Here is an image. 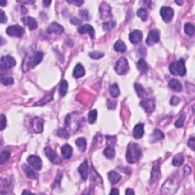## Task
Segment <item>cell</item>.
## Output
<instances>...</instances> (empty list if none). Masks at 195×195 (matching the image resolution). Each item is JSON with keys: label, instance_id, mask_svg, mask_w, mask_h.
Here are the masks:
<instances>
[{"label": "cell", "instance_id": "d6a6232c", "mask_svg": "<svg viewBox=\"0 0 195 195\" xmlns=\"http://www.w3.org/2000/svg\"><path fill=\"white\" fill-rule=\"evenodd\" d=\"M104 155L107 159H113L115 156V150H114V146H107V147L104 150Z\"/></svg>", "mask_w": 195, "mask_h": 195}, {"label": "cell", "instance_id": "ffe728a7", "mask_svg": "<svg viewBox=\"0 0 195 195\" xmlns=\"http://www.w3.org/2000/svg\"><path fill=\"white\" fill-rule=\"evenodd\" d=\"M78 170L79 172L80 173V175H81L82 179H83L84 181H85V180L87 179V177H88V165L86 160L84 161V162L80 165Z\"/></svg>", "mask_w": 195, "mask_h": 195}, {"label": "cell", "instance_id": "8fae6325", "mask_svg": "<svg viewBox=\"0 0 195 195\" xmlns=\"http://www.w3.org/2000/svg\"><path fill=\"white\" fill-rule=\"evenodd\" d=\"M159 41V33L157 30H151L146 40V43L149 46L154 45Z\"/></svg>", "mask_w": 195, "mask_h": 195}, {"label": "cell", "instance_id": "9f6ffc18", "mask_svg": "<svg viewBox=\"0 0 195 195\" xmlns=\"http://www.w3.org/2000/svg\"><path fill=\"white\" fill-rule=\"evenodd\" d=\"M126 194H135V192H134V191H133L132 189H130V188H127V190H126V192H125Z\"/></svg>", "mask_w": 195, "mask_h": 195}, {"label": "cell", "instance_id": "1f68e13d", "mask_svg": "<svg viewBox=\"0 0 195 195\" xmlns=\"http://www.w3.org/2000/svg\"><path fill=\"white\" fill-rule=\"evenodd\" d=\"M134 88H135L136 92H137V95L140 98H143L146 95V92L144 89L143 87L142 86V85H140L139 83H134Z\"/></svg>", "mask_w": 195, "mask_h": 195}, {"label": "cell", "instance_id": "836d02e7", "mask_svg": "<svg viewBox=\"0 0 195 195\" xmlns=\"http://www.w3.org/2000/svg\"><path fill=\"white\" fill-rule=\"evenodd\" d=\"M137 69L143 73H146L148 71V65L143 59H140L137 64Z\"/></svg>", "mask_w": 195, "mask_h": 195}, {"label": "cell", "instance_id": "f546056e", "mask_svg": "<svg viewBox=\"0 0 195 195\" xmlns=\"http://www.w3.org/2000/svg\"><path fill=\"white\" fill-rule=\"evenodd\" d=\"M109 92H110V94L111 95V96L114 98H117L120 94V89H119V87L117 83H114L111 85H110V87H109Z\"/></svg>", "mask_w": 195, "mask_h": 195}, {"label": "cell", "instance_id": "6f0895ef", "mask_svg": "<svg viewBox=\"0 0 195 195\" xmlns=\"http://www.w3.org/2000/svg\"><path fill=\"white\" fill-rule=\"evenodd\" d=\"M111 194H119V191L117 189V188H112L111 191L110 192Z\"/></svg>", "mask_w": 195, "mask_h": 195}, {"label": "cell", "instance_id": "ab89813d", "mask_svg": "<svg viewBox=\"0 0 195 195\" xmlns=\"http://www.w3.org/2000/svg\"><path fill=\"white\" fill-rule=\"evenodd\" d=\"M10 157V152L8 151H3L0 156V164L3 165L8 160Z\"/></svg>", "mask_w": 195, "mask_h": 195}, {"label": "cell", "instance_id": "484cf974", "mask_svg": "<svg viewBox=\"0 0 195 195\" xmlns=\"http://www.w3.org/2000/svg\"><path fill=\"white\" fill-rule=\"evenodd\" d=\"M22 169L24 170L25 175L28 178L31 179H37V174L34 172V171H33L28 165L24 164L22 166Z\"/></svg>", "mask_w": 195, "mask_h": 195}, {"label": "cell", "instance_id": "60d3db41", "mask_svg": "<svg viewBox=\"0 0 195 195\" xmlns=\"http://www.w3.org/2000/svg\"><path fill=\"white\" fill-rule=\"evenodd\" d=\"M116 22L114 21H107V22L103 23V29L105 30V31H111V29L115 27Z\"/></svg>", "mask_w": 195, "mask_h": 195}, {"label": "cell", "instance_id": "8d00e7d4", "mask_svg": "<svg viewBox=\"0 0 195 195\" xmlns=\"http://www.w3.org/2000/svg\"><path fill=\"white\" fill-rule=\"evenodd\" d=\"M67 90H68V82L66 81V80H63L60 85V95H62V96L66 95V94L67 93Z\"/></svg>", "mask_w": 195, "mask_h": 195}, {"label": "cell", "instance_id": "816d5d0a", "mask_svg": "<svg viewBox=\"0 0 195 195\" xmlns=\"http://www.w3.org/2000/svg\"><path fill=\"white\" fill-rule=\"evenodd\" d=\"M72 24L75 25H79L82 23V21L79 19V18H73L71 20H70Z\"/></svg>", "mask_w": 195, "mask_h": 195}, {"label": "cell", "instance_id": "91938a15", "mask_svg": "<svg viewBox=\"0 0 195 195\" xmlns=\"http://www.w3.org/2000/svg\"><path fill=\"white\" fill-rule=\"evenodd\" d=\"M7 4V2L6 1H0V5H1V6H4L5 5Z\"/></svg>", "mask_w": 195, "mask_h": 195}, {"label": "cell", "instance_id": "44dd1931", "mask_svg": "<svg viewBox=\"0 0 195 195\" xmlns=\"http://www.w3.org/2000/svg\"><path fill=\"white\" fill-rule=\"evenodd\" d=\"M22 21L25 25H27L31 31H34V30L38 28V22L36 20L32 17H28V18H24L22 19Z\"/></svg>", "mask_w": 195, "mask_h": 195}, {"label": "cell", "instance_id": "2e32d148", "mask_svg": "<svg viewBox=\"0 0 195 195\" xmlns=\"http://www.w3.org/2000/svg\"><path fill=\"white\" fill-rule=\"evenodd\" d=\"M63 31L64 29H63V26L57 22L51 23L47 29L48 34H61Z\"/></svg>", "mask_w": 195, "mask_h": 195}, {"label": "cell", "instance_id": "e575fe53", "mask_svg": "<svg viewBox=\"0 0 195 195\" xmlns=\"http://www.w3.org/2000/svg\"><path fill=\"white\" fill-rule=\"evenodd\" d=\"M184 162V156L181 154H179L173 158L172 165L174 166H181Z\"/></svg>", "mask_w": 195, "mask_h": 195}, {"label": "cell", "instance_id": "277c9868", "mask_svg": "<svg viewBox=\"0 0 195 195\" xmlns=\"http://www.w3.org/2000/svg\"><path fill=\"white\" fill-rule=\"evenodd\" d=\"M129 63L127 62V60L124 57H121L116 63L114 66L116 73L118 75H124L129 70Z\"/></svg>", "mask_w": 195, "mask_h": 195}, {"label": "cell", "instance_id": "d4e9b609", "mask_svg": "<svg viewBox=\"0 0 195 195\" xmlns=\"http://www.w3.org/2000/svg\"><path fill=\"white\" fill-rule=\"evenodd\" d=\"M169 86L171 89L175 91V92H181L182 90V85L180 83V82L175 79H172L169 81Z\"/></svg>", "mask_w": 195, "mask_h": 195}, {"label": "cell", "instance_id": "f35d334b", "mask_svg": "<svg viewBox=\"0 0 195 195\" xmlns=\"http://www.w3.org/2000/svg\"><path fill=\"white\" fill-rule=\"evenodd\" d=\"M97 116H98V111L97 110L94 109V110H92L88 114V122L90 124H94L95 122L97 119Z\"/></svg>", "mask_w": 195, "mask_h": 195}, {"label": "cell", "instance_id": "d6986e66", "mask_svg": "<svg viewBox=\"0 0 195 195\" xmlns=\"http://www.w3.org/2000/svg\"><path fill=\"white\" fill-rule=\"evenodd\" d=\"M144 135L143 124H137L133 130V136L135 139H140Z\"/></svg>", "mask_w": 195, "mask_h": 195}, {"label": "cell", "instance_id": "5bb4252c", "mask_svg": "<svg viewBox=\"0 0 195 195\" xmlns=\"http://www.w3.org/2000/svg\"><path fill=\"white\" fill-rule=\"evenodd\" d=\"M32 127L34 133H41L43 130V120L40 117H34L31 122Z\"/></svg>", "mask_w": 195, "mask_h": 195}, {"label": "cell", "instance_id": "4316f807", "mask_svg": "<svg viewBox=\"0 0 195 195\" xmlns=\"http://www.w3.org/2000/svg\"><path fill=\"white\" fill-rule=\"evenodd\" d=\"M164 137H165V136L162 131L159 130H155L153 134H152V136H151L150 140L152 143H155V142H157V141H159V140H161V139H164Z\"/></svg>", "mask_w": 195, "mask_h": 195}, {"label": "cell", "instance_id": "681fc988", "mask_svg": "<svg viewBox=\"0 0 195 195\" xmlns=\"http://www.w3.org/2000/svg\"><path fill=\"white\" fill-rule=\"evenodd\" d=\"M6 127V117L4 114L1 115V130H3Z\"/></svg>", "mask_w": 195, "mask_h": 195}, {"label": "cell", "instance_id": "680465c9", "mask_svg": "<svg viewBox=\"0 0 195 195\" xmlns=\"http://www.w3.org/2000/svg\"><path fill=\"white\" fill-rule=\"evenodd\" d=\"M51 3V1H43V4L45 7H48Z\"/></svg>", "mask_w": 195, "mask_h": 195}, {"label": "cell", "instance_id": "e0dca14e", "mask_svg": "<svg viewBox=\"0 0 195 195\" xmlns=\"http://www.w3.org/2000/svg\"><path fill=\"white\" fill-rule=\"evenodd\" d=\"M129 39L134 44H137L143 39V34L139 30H134L129 35Z\"/></svg>", "mask_w": 195, "mask_h": 195}, {"label": "cell", "instance_id": "f6af8a7d", "mask_svg": "<svg viewBox=\"0 0 195 195\" xmlns=\"http://www.w3.org/2000/svg\"><path fill=\"white\" fill-rule=\"evenodd\" d=\"M104 55H105V53L99 51H93L89 53V57L92 59H94V60H98V59L102 58V57H104Z\"/></svg>", "mask_w": 195, "mask_h": 195}, {"label": "cell", "instance_id": "7dc6e473", "mask_svg": "<svg viewBox=\"0 0 195 195\" xmlns=\"http://www.w3.org/2000/svg\"><path fill=\"white\" fill-rule=\"evenodd\" d=\"M180 102H181V100H180V98L179 97L177 96H173L172 98H171V99L170 100V104L171 105H178L180 103Z\"/></svg>", "mask_w": 195, "mask_h": 195}, {"label": "cell", "instance_id": "7a4b0ae2", "mask_svg": "<svg viewBox=\"0 0 195 195\" xmlns=\"http://www.w3.org/2000/svg\"><path fill=\"white\" fill-rule=\"evenodd\" d=\"M169 70L171 73L175 75H180L183 76L186 73L185 61L183 59H180L179 60L172 62L169 66Z\"/></svg>", "mask_w": 195, "mask_h": 195}, {"label": "cell", "instance_id": "f5cc1de1", "mask_svg": "<svg viewBox=\"0 0 195 195\" xmlns=\"http://www.w3.org/2000/svg\"><path fill=\"white\" fill-rule=\"evenodd\" d=\"M62 179V173H59L57 176V179L54 181V184H60V180Z\"/></svg>", "mask_w": 195, "mask_h": 195}, {"label": "cell", "instance_id": "3957f363", "mask_svg": "<svg viewBox=\"0 0 195 195\" xmlns=\"http://www.w3.org/2000/svg\"><path fill=\"white\" fill-rule=\"evenodd\" d=\"M179 188V182L174 179H169L163 184L162 189V194H174Z\"/></svg>", "mask_w": 195, "mask_h": 195}, {"label": "cell", "instance_id": "4dcf8cb0", "mask_svg": "<svg viewBox=\"0 0 195 195\" xmlns=\"http://www.w3.org/2000/svg\"><path fill=\"white\" fill-rule=\"evenodd\" d=\"M75 144L78 146L79 149L81 152H85V149H86V146H87V143H86V139L83 137H81V138L77 139V140L75 141Z\"/></svg>", "mask_w": 195, "mask_h": 195}, {"label": "cell", "instance_id": "c3c4849f", "mask_svg": "<svg viewBox=\"0 0 195 195\" xmlns=\"http://www.w3.org/2000/svg\"><path fill=\"white\" fill-rule=\"evenodd\" d=\"M188 147L191 148L193 151L194 150V146H195L194 137H191V138L189 139V140H188Z\"/></svg>", "mask_w": 195, "mask_h": 195}, {"label": "cell", "instance_id": "4fadbf2b", "mask_svg": "<svg viewBox=\"0 0 195 195\" xmlns=\"http://www.w3.org/2000/svg\"><path fill=\"white\" fill-rule=\"evenodd\" d=\"M161 176V172H160V166H159V163L158 162H155L153 165V167L152 169V172H151V178L149 182L152 184V183L156 182V181L159 179Z\"/></svg>", "mask_w": 195, "mask_h": 195}, {"label": "cell", "instance_id": "94428289", "mask_svg": "<svg viewBox=\"0 0 195 195\" xmlns=\"http://www.w3.org/2000/svg\"><path fill=\"white\" fill-rule=\"evenodd\" d=\"M33 194L31 191H26V190H25L24 191L22 192V194Z\"/></svg>", "mask_w": 195, "mask_h": 195}, {"label": "cell", "instance_id": "7bdbcfd3", "mask_svg": "<svg viewBox=\"0 0 195 195\" xmlns=\"http://www.w3.org/2000/svg\"><path fill=\"white\" fill-rule=\"evenodd\" d=\"M57 135H58L60 137H62V138H65V139H68L69 137H70L68 131H67L66 129H64V128L59 129L58 131H57Z\"/></svg>", "mask_w": 195, "mask_h": 195}, {"label": "cell", "instance_id": "ac0fdd59", "mask_svg": "<svg viewBox=\"0 0 195 195\" xmlns=\"http://www.w3.org/2000/svg\"><path fill=\"white\" fill-rule=\"evenodd\" d=\"M100 14L102 19H107L110 16H111V7L106 2H103L100 6Z\"/></svg>", "mask_w": 195, "mask_h": 195}, {"label": "cell", "instance_id": "db71d44e", "mask_svg": "<svg viewBox=\"0 0 195 195\" xmlns=\"http://www.w3.org/2000/svg\"><path fill=\"white\" fill-rule=\"evenodd\" d=\"M68 2L76 5L77 6H81L82 3H83V1H79V0H77V1H68Z\"/></svg>", "mask_w": 195, "mask_h": 195}, {"label": "cell", "instance_id": "ee69618b", "mask_svg": "<svg viewBox=\"0 0 195 195\" xmlns=\"http://www.w3.org/2000/svg\"><path fill=\"white\" fill-rule=\"evenodd\" d=\"M1 82L4 85H11L14 83V79L12 77H2Z\"/></svg>", "mask_w": 195, "mask_h": 195}, {"label": "cell", "instance_id": "30bf717a", "mask_svg": "<svg viewBox=\"0 0 195 195\" xmlns=\"http://www.w3.org/2000/svg\"><path fill=\"white\" fill-rule=\"evenodd\" d=\"M139 105L147 113H151V112L153 111L155 109V101L152 98L141 101Z\"/></svg>", "mask_w": 195, "mask_h": 195}, {"label": "cell", "instance_id": "ba28073f", "mask_svg": "<svg viewBox=\"0 0 195 195\" xmlns=\"http://www.w3.org/2000/svg\"><path fill=\"white\" fill-rule=\"evenodd\" d=\"M44 152L45 154H46L47 157L51 161L53 164H57V165H60L62 163V160L60 159V158L59 157L58 155L56 153L54 150L53 149H51L50 147H46L44 149Z\"/></svg>", "mask_w": 195, "mask_h": 195}, {"label": "cell", "instance_id": "b9f144b4", "mask_svg": "<svg viewBox=\"0 0 195 195\" xmlns=\"http://www.w3.org/2000/svg\"><path fill=\"white\" fill-rule=\"evenodd\" d=\"M185 114H181V116L179 117V118L177 120H176L175 124V126L176 127H178V128H180V127H182L183 125H184V120H185Z\"/></svg>", "mask_w": 195, "mask_h": 195}, {"label": "cell", "instance_id": "603a6c76", "mask_svg": "<svg viewBox=\"0 0 195 195\" xmlns=\"http://www.w3.org/2000/svg\"><path fill=\"white\" fill-rule=\"evenodd\" d=\"M85 74V70L84 69L83 66L80 63L77 64L75 66L73 70V76L75 77V79H79V78H81V77L84 76Z\"/></svg>", "mask_w": 195, "mask_h": 195}, {"label": "cell", "instance_id": "bcb514c9", "mask_svg": "<svg viewBox=\"0 0 195 195\" xmlns=\"http://www.w3.org/2000/svg\"><path fill=\"white\" fill-rule=\"evenodd\" d=\"M79 15L81 18L84 20H89V16H88V12L86 10H80Z\"/></svg>", "mask_w": 195, "mask_h": 195}, {"label": "cell", "instance_id": "11a10c76", "mask_svg": "<svg viewBox=\"0 0 195 195\" xmlns=\"http://www.w3.org/2000/svg\"><path fill=\"white\" fill-rule=\"evenodd\" d=\"M111 105H114V107H116L117 104H116L115 102H113V101H108V102H107V107H108V108L111 109Z\"/></svg>", "mask_w": 195, "mask_h": 195}, {"label": "cell", "instance_id": "5b68a950", "mask_svg": "<svg viewBox=\"0 0 195 195\" xmlns=\"http://www.w3.org/2000/svg\"><path fill=\"white\" fill-rule=\"evenodd\" d=\"M16 65V61L14 57L11 56H4L1 58L0 61V69L1 70H6L12 68Z\"/></svg>", "mask_w": 195, "mask_h": 195}, {"label": "cell", "instance_id": "7402d4cb", "mask_svg": "<svg viewBox=\"0 0 195 195\" xmlns=\"http://www.w3.org/2000/svg\"><path fill=\"white\" fill-rule=\"evenodd\" d=\"M61 152L65 159H70L72 157V156H73V148H72L71 146L69 145V144H65V145L62 146Z\"/></svg>", "mask_w": 195, "mask_h": 195}, {"label": "cell", "instance_id": "f907efd6", "mask_svg": "<svg viewBox=\"0 0 195 195\" xmlns=\"http://www.w3.org/2000/svg\"><path fill=\"white\" fill-rule=\"evenodd\" d=\"M0 12H1V18H0L1 23L2 24H3V23H6V21H7V17L6 16V15H5V12L2 11V10H1V11H0Z\"/></svg>", "mask_w": 195, "mask_h": 195}, {"label": "cell", "instance_id": "6125c7cd", "mask_svg": "<svg viewBox=\"0 0 195 195\" xmlns=\"http://www.w3.org/2000/svg\"><path fill=\"white\" fill-rule=\"evenodd\" d=\"M175 3H176V4H179V5H180V6H181V5L183 4V1H181V2L175 1Z\"/></svg>", "mask_w": 195, "mask_h": 195}, {"label": "cell", "instance_id": "52a82bcc", "mask_svg": "<svg viewBox=\"0 0 195 195\" xmlns=\"http://www.w3.org/2000/svg\"><path fill=\"white\" fill-rule=\"evenodd\" d=\"M43 58V53L41 51H38L34 54V56L28 60V63H27V66L28 69L34 68L37 65L39 64L41 62V60Z\"/></svg>", "mask_w": 195, "mask_h": 195}, {"label": "cell", "instance_id": "7c38bea8", "mask_svg": "<svg viewBox=\"0 0 195 195\" xmlns=\"http://www.w3.org/2000/svg\"><path fill=\"white\" fill-rule=\"evenodd\" d=\"M28 162L31 165V166L36 170H41L42 168V161L40 159L39 156H34V155H31V156H28Z\"/></svg>", "mask_w": 195, "mask_h": 195}, {"label": "cell", "instance_id": "74e56055", "mask_svg": "<svg viewBox=\"0 0 195 195\" xmlns=\"http://www.w3.org/2000/svg\"><path fill=\"white\" fill-rule=\"evenodd\" d=\"M184 31H185V33L187 34L188 35H189V36L193 35L194 33V25L191 24V23H186V24L184 25Z\"/></svg>", "mask_w": 195, "mask_h": 195}, {"label": "cell", "instance_id": "f1b7e54d", "mask_svg": "<svg viewBox=\"0 0 195 195\" xmlns=\"http://www.w3.org/2000/svg\"><path fill=\"white\" fill-rule=\"evenodd\" d=\"M53 92H50V93H48V95H45V97L43 98L41 100H40L39 102H37L35 105H46V104H48V102H51V101L53 100Z\"/></svg>", "mask_w": 195, "mask_h": 195}, {"label": "cell", "instance_id": "8992f818", "mask_svg": "<svg viewBox=\"0 0 195 195\" xmlns=\"http://www.w3.org/2000/svg\"><path fill=\"white\" fill-rule=\"evenodd\" d=\"M25 33V29L21 26L18 25H15L12 26H9L6 28V34L11 37H16L20 38Z\"/></svg>", "mask_w": 195, "mask_h": 195}, {"label": "cell", "instance_id": "6da1fadb", "mask_svg": "<svg viewBox=\"0 0 195 195\" xmlns=\"http://www.w3.org/2000/svg\"><path fill=\"white\" fill-rule=\"evenodd\" d=\"M141 156H142V149L140 146L135 143H129L127 149V154H126L127 162L130 164L137 163L140 159Z\"/></svg>", "mask_w": 195, "mask_h": 195}, {"label": "cell", "instance_id": "9c48e42d", "mask_svg": "<svg viewBox=\"0 0 195 195\" xmlns=\"http://www.w3.org/2000/svg\"><path fill=\"white\" fill-rule=\"evenodd\" d=\"M160 15L166 22H169L174 16V10L169 6H164L160 9Z\"/></svg>", "mask_w": 195, "mask_h": 195}, {"label": "cell", "instance_id": "9a60e30c", "mask_svg": "<svg viewBox=\"0 0 195 195\" xmlns=\"http://www.w3.org/2000/svg\"><path fill=\"white\" fill-rule=\"evenodd\" d=\"M78 32L80 34L88 33L92 39H94V38H95V30H94L93 27L91 26V25L88 24L80 25V26L78 28Z\"/></svg>", "mask_w": 195, "mask_h": 195}, {"label": "cell", "instance_id": "83f0119b", "mask_svg": "<svg viewBox=\"0 0 195 195\" xmlns=\"http://www.w3.org/2000/svg\"><path fill=\"white\" fill-rule=\"evenodd\" d=\"M114 48L115 51L120 52V53H124V52L127 50V46L124 43V42L120 41V40H119V41H117L114 43Z\"/></svg>", "mask_w": 195, "mask_h": 195}, {"label": "cell", "instance_id": "cb8c5ba5", "mask_svg": "<svg viewBox=\"0 0 195 195\" xmlns=\"http://www.w3.org/2000/svg\"><path fill=\"white\" fill-rule=\"evenodd\" d=\"M107 175H108V179L110 180L111 183L112 184H117V183H118L122 179L121 175H120L119 173L114 171H111L110 172H108Z\"/></svg>", "mask_w": 195, "mask_h": 195}, {"label": "cell", "instance_id": "d590c367", "mask_svg": "<svg viewBox=\"0 0 195 195\" xmlns=\"http://www.w3.org/2000/svg\"><path fill=\"white\" fill-rule=\"evenodd\" d=\"M137 16L141 18L143 21H145L148 18V11L146 8H139L137 10Z\"/></svg>", "mask_w": 195, "mask_h": 195}]
</instances>
